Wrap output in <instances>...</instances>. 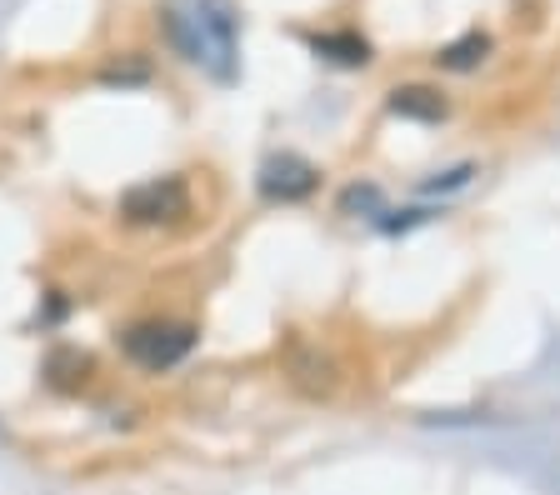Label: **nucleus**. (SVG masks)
Here are the masks:
<instances>
[{"label":"nucleus","mask_w":560,"mask_h":495,"mask_svg":"<svg viewBox=\"0 0 560 495\" xmlns=\"http://www.w3.org/2000/svg\"><path fill=\"white\" fill-rule=\"evenodd\" d=\"M161 31L210 81L231 85L241 75V21H235L231 0H180V5H165Z\"/></svg>","instance_id":"obj_1"},{"label":"nucleus","mask_w":560,"mask_h":495,"mask_svg":"<svg viewBox=\"0 0 560 495\" xmlns=\"http://www.w3.org/2000/svg\"><path fill=\"white\" fill-rule=\"evenodd\" d=\"M190 351H196V326H186V320H136L120 330V355L151 376L180 366Z\"/></svg>","instance_id":"obj_2"},{"label":"nucleus","mask_w":560,"mask_h":495,"mask_svg":"<svg viewBox=\"0 0 560 495\" xmlns=\"http://www.w3.org/2000/svg\"><path fill=\"white\" fill-rule=\"evenodd\" d=\"M120 221L140 225V231H161V225H180L190 215V186L180 176H155L140 180L120 196Z\"/></svg>","instance_id":"obj_3"},{"label":"nucleus","mask_w":560,"mask_h":495,"mask_svg":"<svg viewBox=\"0 0 560 495\" xmlns=\"http://www.w3.org/2000/svg\"><path fill=\"white\" fill-rule=\"evenodd\" d=\"M256 186L270 205H301V201H311L315 186H320V165L305 161V155H295V151H280L260 165Z\"/></svg>","instance_id":"obj_4"},{"label":"nucleus","mask_w":560,"mask_h":495,"mask_svg":"<svg viewBox=\"0 0 560 495\" xmlns=\"http://www.w3.org/2000/svg\"><path fill=\"white\" fill-rule=\"evenodd\" d=\"M285 370H291L295 390H305L311 401H326V396H336V386H340L336 361H330L326 351H315V345H295L291 361H285Z\"/></svg>","instance_id":"obj_5"},{"label":"nucleus","mask_w":560,"mask_h":495,"mask_svg":"<svg viewBox=\"0 0 560 495\" xmlns=\"http://www.w3.org/2000/svg\"><path fill=\"white\" fill-rule=\"evenodd\" d=\"M385 110L400 120H420V126H435V120L451 116V101H445L435 85H396L390 91V101H385Z\"/></svg>","instance_id":"obj_6"},{"label":"nucleus","mask_w":560,"mask_h":495,"mask_svg":"<svg viewBox=\"0 0 560 495\" xmlns=\"http://www.w3.org/2000/svg\"><path fill=\"white\" fill-rule=\"evenodd\" d=\"M311 50L320 60H330V66H371V40L355 36V31H320V36H311Z\"/></svg>","instance_id":"obj_7"},{"label":"nucleus","mask_w":560,"mask_h":495,"mask_svg":"<svg viewBox=\"0 0 560 495\" xmlns=\"http://www.w3.org/2000/svg\"><path fill=\"white\" fill-rule=\"evenodd\" d=\"M486 56H490V36L486 31H466L460 40L435 50V66H441V71H476Z\"/></svg>","instance_id":"obj_8"},{"label":"nucleus","mask_w":560,"mask_h":495,"mask_svg":"<svg viewBox=\"0 0 560 495\" xmlns=\"http://www.w3.org/2000/svg\"><path fill=\"white\" fill-rule=\"evenodd\" d=\"M355 211H365V215H385L381 190H375V186H350L346 196H340V215H355Z\"/></svg>","instance_id":"obj_9"},{"label":"nucleus","mask_w":560,"mask_h":495,"mask_svg":"<svg viewBox=\"0 0 560 495\" xmlns=\"http://www.w3.org/2000/svg\"><path fill=\"white\" fill-rule=\"evenodd\" d=\"M470 176H476V165H455V170H441V176L435 180H425V196H431V190H460V186H470Z\"/></svg>","instance_id":"obj_10"}]
</instances>
